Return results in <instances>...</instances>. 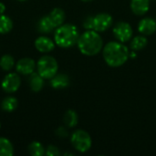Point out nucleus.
<instances>
[{
	"label": "nucleus",
	"instance_id": "39448f33",
	"mask_svg": "<svg viewBox=\"0 0 156 156\" xmlns=\"http://www.w3.org/2000/svg\"><path fill=\"white\" fill-rule=\"evenodd\" d=\"M70 142L74 149L80 153L88 152L92 145L90 135L84 130H76L70 136Z\"/></svg>",
	"mask_w": 156,
	"mask_h": 156
},
{
	"label": "nucleus",
	"instance_id": "9b49d317",
	"mask_svg": "<svg viewBox=\"0 0 156 156\" xmlns=\"http://www.w3.org/2000/svg\"><path fill=\"white\" fill-rule=\"evenodd\" d=\"M55 45H56L55 41H53L51 38L45 37V36L38 37L35 41L36 48L41 53L51 52L55 48Z\"/></svg>",
	"mask_w": 156,
	"mask_h": 156
},
{
	"label": "nucleus",
	"instance_id": "dca6fc26",
	"mask_svg": "<svg viewBox=\"0 0 156 156\" xmlns=\"http://www.w3.org/2000/svg\"><path fill=\"white\" fill-rule=\"evenodd\" d=\"M49 17L51 18L53 24L55 25L56 28L62 24H64V21L66 19V14L64 10L60 7H55L51 10V12L48 14Z\"/></svg>",
	"mask_w": 156,
	"mask_h": 156
},
{
	"label": "nucleus",
	"instance_id": "20e7f679",
	"mask_svg": "<svg viewBox=\"0 0 156 156\" xmlns=\"http://www.w3.org/2000/svg\"><path fill=\"white\" fill-rule=\"evenodd\" d=\"M58 61L52 56L44 55L37 62V72L45 80L52 79L58 73Z\"/></svg>",
	"mask_w": 156,
	"mask_h": 156
},
{
	"label": "nucleus",
	"instance_id": "b1692460",
	"mask_svg": "<svg viewBox=\"0 0 156 156\" xmlns=\"http://www.w3.org/2000/svg\"><path fill=\"white\" fill-rule=\"evenodd\" d=\"M45 154L48 156H58L60 154L59 150L55 145H48L46 149Z\"/></svg>",
	"mask_w": 156,
	"mask_h": 156
},
{
	"label": "nucleus",
	"instance_id": "f03ea898",
	"mask_svg": "<svg viewBox=\"0 0 156 156\" xmlns=\"http://www.w3.org/2000/svg\"><path fill=\"white\" fill-rule=\"evenodd\" d=\"M77 46L81 54L92 57L99 54L103 48V40L99 32L91 29L86 30L80 35L77 42Z\"/></svg>",
	"mask_w": 156,
	"mask_h": 156
},
{
	"label": "nucleus",
	"instance_id": "c85d7f7f",
	"mask_svg": "<svg viewBox=\"0 0 156 156\" xmlns=\"http://www.w3.org/2000/svg\"><path fill=\"white\" fill-rule=\"evenodd\" d=\"M17 1H20V2H25V1H27V0H17Z\"/></svg>",
	"mask_w": 156,
	"mask_h": 156
},
{
	"label": "nucleus",
	"instance_id": "f8f14e48",
	"mask_svg": "<svg viewBox=\"0 0 156 156\" xmlns=\"http://www.w3.org/2000/svg\"><path fill=\"white\" fill-rule=\"evenodd\" d=\"M131 9L136 16H144L150 8V0H131Z\"/></svg>",
	"mask_w": 156,
	"mask_h": 156
},
{
	"label": "nucleus",
	"instance_id": "412c9836",
	"mask_svg": "<svg viewBox=\"0 0 156 156\" xmlns=\"http://www.w3.org/2000/svg\"><path fill=\"white\" fill-rule=\"evenodd\" d=\"M13 21L12 19L5 16V15H0V34H7L13 29Z\"/></svg>",
	"mask_w": 156,
	"mask_h": 156
},
{
	"label": "nucleus",
	"instance_id": "2eb2a0df",
	"mask_svg": "<svg viewBox=\"0 0 156 156\" xmlns=\"http://www.w3.org/2000/svg\"><path fill=\"white\" fill-rule=\"evenodd\" d=\"M44 78H42L37 72H33L29 75V87L32 91L34 92H39L43 87H44Z\"/></svg>",
	"mask_w": 156,
	"mask_h": 156
},
{
	"label": "nucleus",
	"instance_id": "4be33fe9",
	"mask_svg": "<svg viewBox=\"0 0 156 156\" xmlns=\"http://www.w3.org/2000/svg\"><path fill=\"white\" fill-rule=\"evenodd\" d=\"M15 66V58L9 54H5L0 58V68L5 71H10Z\"/></svg>",
	"mask_w": 156,
	"mask_h": 156
},
{
	"label": "nucleus",
	"instance_id": "c756f323",
	"mask_svg": "<svg viewBox=\"0 0 156 156\" xmlns=\"http://www.w3.org/2000/svg\"><path fill=\"white\" fill-rule=\"evenodd\" d=\"M0 128H1V122H0Z\"/></svg>",
	"mask_w": 156,
	"mask_h": 156
},
{
	"label": "nucleus",
	"instance_id": "6e6552de",
	"mask_svg": "<svg viewBox=\"0 0 156 156\" xmlns=\"http://www.w3.org/2000/svg\"><path fill=\"white\" fill-rule=\"evenodd\" d=\"M112 24V16L108 13H100L96 16H93V30L99 33L108 30Z\"/></svg>",
	"mask_w": 156,
	"mask_h": 156
},
{
	"label": "nucleus",
	"instance_id": "6ab92c4d",
	"mask_svg": "<svg viewBox=\"0 0 156 156\" xmlns=\"http://www.w3.org/2000/svg\"><path fill=\"white\" fill-rule=\"evenodd\" d=\"M18 106V101L15 97L8 96L5 98L1 102V109L5 112H14Z\"/></svg>",
	"mask_w": 156,
	"mask_h": 156
},
{
	"label": "nucleus",
	"instance_id": "aec40b11",
	"mask_svg": "<svg viewBox=\"0 0 156 156\" xmlns=\"http://www.w3.org/2000/svg\"><path fill=\"white\" fill-rule=\"evenodd\" d=\"M148 44V40L146 38V37L144 35H139L134 37L133 38H132L131 41V48L133 50L135 51H139L144 49Z\"/></svg>",
	"mask_w": 156,
	"mask_h": 156
},
{
	"label": "nucleus",
	"instance_id": "423d86ee",
	"mask_svg": "<svg viewBox=\"0 0 156 156\" xmlns=\"http://www.w3.org/2000/svg\"><path fill=\"white\" fill-rule=\"evenodd\" d=\"M113 36L114 37L122 42V43H125L127 41H129L130 39H132L133 37V30L132 26L127 23V22H119L117 23L112 30Z\"/></svg>",
	"mask_w": 156,
	"mask_h": 156
},
{
	"label": "nucleus",
	"instance_id": "f3484780",
	"mask_svg": "<svg viewBox=\"0 0 156 156\" xmlns=\"http://www.w3.org/2000/svg\"><path fill=\"white\" fill-rule=\"evenodd\" d=\"M63 122L68 128H74L79 122L78 113L74 110H68L63 116Z\"/></svg>",
	"mask_w": 156,
	"mask_h": 156
},
{
	"label": "nucleus",
	"instance_id": "a878e982",
	"mask_svg": "<svg viewBox=\"0 0 156 156\" xmlns=\"http://www.w3.org/2000/svg\"><path fill=\"white\" fill-rule=\"evenodd\" d=\"M56 135L58 136L59 138H66V137H68L69 133H68V130L65 127L60 126L56 130Z\"/></svg>",
	"mask_w": 156,
	"mask_h": 156
},
{
	"label": "nucleus",
	"instance_id": "0eeeda50",
	"mask_svg": "<svg viewBox=\"0 0 156 156\" xmlns=\"http://www.w3.org/2000/svg\"><path fill=\"white\" fill-rule=\"evenodd\" d=\"M21 85V79L17 73L10 72L5 76L1 82V88L5 92L14 93L18 90Z\"/></svg>",
	"mask_w": 156,
	"mask_h": 156
},
{
	"label": "nucleus",
	"instance_id": "9d476101",
	"mask_svg": "<svg viewBox=\"0 0 156 156\" xmlns=\"http://www.w3.org/2000/svg\"><path fill=\"white\" fill-rule=\"evenodd\" d=\"M138 31L144 36L153 35L156 31V20L153 17H144L138 24Z\"/></svg>",
	"mask_w": 156,
	"mask_h": 156
},
{
	"label": "nucleus",
	"instance_id": "7ed1b4c3",
	"mask_svg": "<svg viewBox=\"0 0 156 156\" xmlns=\"http://www.w3.org/2000/svg\"><path fill=\"white\" fill-rule=\"evenodd\" d=\"M80 32L76 26L72 24H62L58 27L54 33L56 45L62 48H69L77 44Z\"/></svg>",
	"mask_w": 156,
	"mask_h": 156
},
{
	"label": "nucleus",
	"instance_id": "1a4fd4ad",
	"mask_svg": "<svg viewBox=\"0 0 156 156\" xmlns=\"http://www.w3.org/2000/svg\"><path fill=\"white\" fill-rule=\"evenodd\" d=\"M37 68L35 60L31 58H23L19 59L16 64V71L22 75H30L32 74Z\"/></svg>",
	"mask_w": 156,
	"mask_h": 156
},
{
	"label": "nucleus",
	"instance_id": "a211bd4d",
	"mask_svg": "<svg viewBox=\"0 0 156 156\" xmlns=\"http://www.w3.org/2000/svg\"><path fill=\"white\" fill-rule=\"evenodd\" d=\"M14 154V146L5 137H0V156H12Z\"/></svg>",
	"mask_w": 156,
	"mask_h": 156
},
{
	"label": "nucleus",
	"instance_id": "f257e3e1",
	"mask_svg": "<svg viewBox=\"0 0 156 156\" xmlns=\"http://www.w3.org/2000/svg\"><path fill=\"white\" fill-rule=\"evenodd\" d=\"M102 57L106 64L112 68H118L125 64L130 58L128 48L120 41H111L102 48Z\"/></svg>",
	"mask_w": 156,
	"mask_h": 156
},
{
	"label": "nucleus",
	"instance_id": "4468645a",
	"mask_svg": "<svg viewBox=\"0 0 156 156\" xmlns=\"http://www.w3.org/2000/svg\"><path fill=\"white\" fill-rule=\"evenodd\" d=\"M37 27V30L42 34H48V33L52 32L54 29H56V27L53 24V22L48 15L42 16L38 20Z\"/></svg>",
	"mask_w": 156,
	"mask_h": 156
},
{
	"label": "nucleus",
	"instance_id": "bb28decb",
	"mask_svg": "<svg viewBox=\"0 0 156 156\" xmlns=\"http://www.w3.org/2000/svg\"><path fill=\"white\" fill-rule=\"evenodd\" d=\"M5 11V5L4 3L0 2V15H3Z\"/></svg>",
	"mask_w": 156,
	"mask_h": 156
},
{
	"label": "nucleus",
	"instance_id": "5701e85b",
	"mask_svg": "<svg viewBox=\"0 0 156 156\" xmlns=\"http://www.w3.org/2000/svg\"><path fill=\"white\" fill-rule=\"evenodd\" d=\"M27 151L29 154L32 156H42L45 154L46 149L44 148L43 144H40L39 142H32L28 147Z\"/></svg>",
	"mask_w": 156,
	"mask_h": 156
},
{
	"label": "nucleus",
	"instance_id": "ddd939ff",
	"mask_svg": "<svg viewBox=\"0 0 156 156\" xmlns=\"http://www.w3.org/2000/svg\"><path fill=\"white\" fill-rule=\"evenodd\" d=\"M50 85L56 90L65 89L69 85V78L67 74L57 73L52 79H50Z\"/></svg>",
	"mask_w": 156,
	"mask_h": 156
},
{
	"label": "nucleus",
	"instance_id": "cd10ccee",
	"mask_svg": "<svg viewBox=\"0 0 156 156\" xmlns=\"http://www.w3.org/2000/svg\"><path fill=\"white\" fill-rule=\"evenodd\" d=\"M83 2H90V1H93V0H81Z\"/></svg>",
	"mask_w": 156,
	"mask_h": 156
},
{
	"label": "nucleus",
	"instance_id": "393cba45",
	"mask_svg": "<svg viewBox=\"0 0 156 156\" xmlns=\"http://www.w3.org/2000/svg\"><path fill=\"white\" fill-rule=\"evenodd\" d=\"M83 27L86 30L93 29V16H87L83 21Z\"/></svg>",
	"mask_w": 156,
	"mask_h": 156
}]
</instances>
